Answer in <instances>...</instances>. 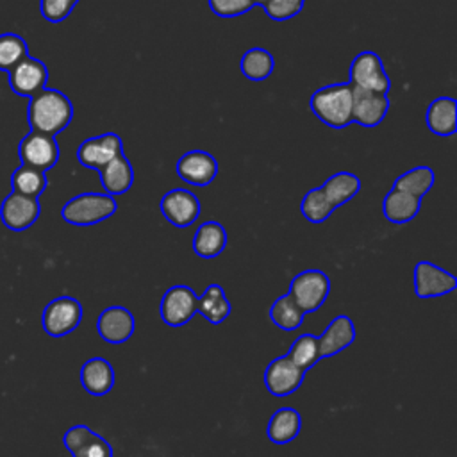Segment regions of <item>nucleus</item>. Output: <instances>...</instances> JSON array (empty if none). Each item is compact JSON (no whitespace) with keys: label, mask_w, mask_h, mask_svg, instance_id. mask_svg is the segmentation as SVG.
Returning a JSON list of instances; mask_svg holds the SVG:
<instances>
[{"label":"nucleus","mask_w":457,"mask_h":457,"mask_svg":"<svg viewBox=\"0 0 457 457\" xmlns=\"http://www.w3.org/2000/svg\"><path fill=\"white\" fill-rule=\"evenodd\" d=\"M27 118L32 130L55 136L70 125L73 118V105L59 89L43 87L30 96Z\"/></svg>","instance_id":"nucleus-1"},{"label":"nucleus","mask_w":457,"mask_h":457,"mask_svg":"<svg viewBox=\"0 0 457 457\" xmlns=\"http://www.w3.org/2000/svg\"><path fill=\"white\" fill-rule=\"evenodd\" d=\"M330 293V278L321 270H305L293 277L289 296L307 314L318 311Z\"/></svg>","instance_id":"nucleus-4"},{"label":"nucleus","mask_w":457,"mask_h":457,"mask_svg":"<svg viewBox=\"0 0 457 457\" xmlns=\"http://www.w3.org/2000/svg\"><path fill=\"white\" fill-rule=\"evenodd\" d=\"M41 205L37 198L20 195V193H11L4 198L0 205V218L2 223L11 228V230H25L30 225L36 223L39 218Z\"/></svg>","instance_id":"nucleus-15"},{"label":"nucleus","mask_w":457,"mask_h":457,"mask_svg":"<svg viewBox=\"0 0 457 457\" xmlns=\"http://www.w3.org/2000/svg\"><path fill=\"white\" fill-rule=\"evenodd\" d=\"M320 187L325 193L327 200L334 207H339L361 191V179L350 171H337L330 175Z\"/></svg>","instance_id":"nucleus-27"},{"label":"nucleus","mask_w":457,"mask_h":457,"mask_svg":"<svg viewBox=\"0 0 457 457\" xmlns=\"http://www.w3.org/2000/svg\"><path fill=\"white\" fill-rule=\"evenodd\" d=\"M305 378V370L298 368L287 355L273 359L264 370V386L273 396H287L295 393Z\"/></svg>","instance_id":"nucleus-11"},{"label":"nucleus","mask_w":457,"mask_h":457,"mask_svg":"<svg viewBox=\"0 0 457 457\" xmlns=\"http://www.w3.org/2000/svg\"><path fill=\"white\" fill-rule=\"evenodd\" d=\"M82 320V305L73 296H57L46 303L41 314V325L52 337H62L73 332Z\"/></svg>","instance_id":"nucleus-6"},{"label":"nucleus","mask_w":457,"mask_h":457,"mask_svg":"<svg viewBox=\"0 0 457 457\" xmlns=\"http://www.w3.org/2000/svg\"><path fill=\"white\" fill-rule=\"evenodd\" d=\"M355 339V325L346 314L336 316L318 337L321 359L332 357L348 348Z\"/></svg>","instance_id":"nucleus-19"},{"label":"nucleus","mask_w":457,"mask_h":457,"mask_svg":"<svg viewBox=\"0 0 457 457\" xmlns=\"http://www.w3.org/2000/svg\"><path fill=\"white\" fill-rule=\"evenodd\" d=\"M309 107L318 120L332 129H345L352 121V86L328 84L311 95Z\"/></svg>","instance_id":"nucleus-2"},{"label":"nucleus","mask_w":457,"mask_h":457,"mask_svg":"<svg viewBox=\"0 0 457 457\" xmlns=\"http://www.w3.org/2000/svg\"><path fill=\"white\" fill-rule=\"evenodd\" d=\"M303 316L305 312L296 305V302L287 293L278 296L270 307V320L280 330H296L303 323Z\"/></svg>","instance_id":"nucleus-30"},{"label":"nucleus","mask_w":457,"mask_h":457,"mask_svg":"<svg viewBox=\"0 0 457 457\" xmlns=\"http://www.w3.org/2000/svg\"><path fill=\"white\" fill-rule=\"evenodd\" d=\"M389 111L387 95L352 86V121L362 127H377Z\"/></svg>","instance_id":"nucleus-17"},{"label":"nucleus","mask_w":457,"mask_h":457,"mask_svg":"<svg viewBox=\"0 0 457 457\" xmlns=\"http://www.w3.org/2000/svg\"><path fill=\"white\" fill-rule=\"evenodd\" d=\"M303 4L305 0H268L261 7L271 20L286 21L296 16L303 9Z\"/></svg>","instance_id":"nucleus-35"},{"label":"nucleus","mask_w":457,"mask_h":457,"mask_svg":"<svg viewBox=\"0 0 457 457\" xmlns=\"http://www.w3.org/2000/svg\"><path fill=\"white\" fill-rule=\"evenodd\" d=\"M64 446L73 457H112L111 443L95 434L87 425H73L62 437Z\"/></svg>","instance_id":"nucleus-18"},{"label":"nucleus","mask_w":457,"mask_h":457,"mask_svg":"<svg viewBox=\"0 0 457 457\" xmlns=\"http://www.w3.org/2000/svg\"><path fill=\"white\" fill-rule=\"evenodd\" d=\"M287 357H289L298 368H302V370L307 371L309 368H312V366L321 359L318 337L312 336V334H302V336H298V337L293 341V345H291V348H289V352H287Z\"/></svg>","instance_id":"nucleus-32"},{"label":"nucleus","mask_w":457,"mask_h":457,"mask_svg":"<svg viewBox=\"0 0 457 457\" xmlns=\"http://www.w3.org/2000/svg\"><path fill=\"white\" fill-rule=\"evenodd\" d=\"M11 186L14 193L37 198L46 189V177L45 171L21 164L11 175Z\"/></svg>","instance_id":"nucleus-31"},{"label":"nucleus","mask_w":457,"mask_h":457,"mask_svg":"<svg viewBox=\"0 0 457 457\" xmlns=\"http://www.w3.org/2000/svg\"><path fill=\"white\" fill-rule=\"evenodd\" d=\"M253 2H255V4H259V5H262V4H264V2H268V0H253Z\"/></svg>","instance_id":"nucleus-38"},{"label":"nucleus","mask_w":457,"mask_h":457,"mask_svg":"<svg viewBox=\"0 0 457 457\" xmlns=\"http://www.w3.org/2000/svg\"><path fill=\"white\" fill-rule=\"evenodd\" d=\"M80 384L93 396L107 395L114 386V370L109 361L93 357L80 368Z\"/></svg>","instance_id":"nucleus-22"},{"label":"nucleus","mask_w":457,"mask_h":457,"mask_svg":"<svg viewBox=\"0 0 457 457\" xmlns=\"http://www.w3.org/2000/svg\"><path fill=\"white\" fill-rule=\"evenodd\" d=\"M48 70L43 61L27 55L9 70V86L20 96H34L46 84Z\"/></svg>","instance_id":"nucleus-16"},{"label":"nucleus","mask_w":457,"mask_h":457,"mask_svg":"<svg viewBox=\"0 0 457 457\" xmlns=\"http://www.w3.org/2000/svg\"><path fill=\"white\" fill-rule=\"evenodd\" d=\"M302 428V416L293 407H280L277 409L266 427V436L275 445L291 443Z\"/></svg>","instance_id":"nucleus-25"},{"label":"nucleus","mask_w":457,"mask_h":457,"mask_svg":"<svg viewBox=\"0 0 457 457\" xmlns=\"http://www.w3.org/2000/svg\"><path fill=\"white\" fill-rule=\"evenodd\" d=\"M136 330L134 314L123 305H111L104 309L96 320L98 336L111 345H121L132 337Z\"/></svg>","instance_id":"nucleus-14"},{"label":"nucleus","mask_w":457,"mask_h":457,"mask_svg":"<svg viewBox=\"0 0 457 457\" xmlns=\"http://www.w3.org/2000/svg\"><path fill=\"white\" fill-rule=\"evenodd\" d=\"M180 180L191 186H207L218 175V161L205 150H189L175 164Z\"/></svg>","instance_id":"nucleus-13"},{"label":"nucleus","mask_w":457,"mask_h":457,"mask_svg":"<svg viewBox=\"0 0 457 457\" xmlns=\"http://www.w3.org/2000/svg\"><path fill=\"white\" fill-rule=\"evenodd\" d=\"M200 200L196 195L186 187L170 189L161 198V212L171 225L179 228L191 227L200 216Z\"/></svg>","instance_id":"nucleus-9"},{"label":"nucleus","mask_w":457,"mask_h":457,"mask_svg":"<svg viewBox=\"0 0 457 457\" xmlns=\"http://www.w3.org/2000/svg\"><path fill=\"white\" fill-rule=\"evenodd\" d=\"M230 311L232 305L220 284H209L198 298L196 312H200L212 325L223 323L228 318Z\"/></svg>","instance_id":"nucleus-26"},{"label":"nucleus","mask_w":457,"mask_h":457,"mask_svg":"<svg viewBox=\"0 0 457 457\" xmlns=\"http://www.w3.org/2000/svg\"><path fill=\"white\" fill-rule=\"evenodd\" d=\"M425 123L436 136H452L457 130V102L450 96L432 100L425 112Z\"/></svg>","instance_id":"nucleus-21"},{"label":"nucleus","mask_w":457,"mask_h":457,"mask_svg":"<svg viewBox=\"0 0 457 457\" xmlns=\"http://www.w3.org/2000/svg\"><path fill=\"white\" fill-rule=\"evenodd\" d=\"M18 157L21 164L46 171L59 161V145L55 136L30 130L18 145Z\"/></svg>","instance_id":"nucleus-7"},{"label":"nucleus","mask_w":457,"mask_h":457,"mask_svg":"<svg viewBox=\"0 0 457 457\" xmlns=\"http://www.w3.org/2000/svg\"><path fill=\"white\" fill-rule=\"evenodd\" d=\"M27 55H29V48L21 36L14 32L0 34V70L2 71L12 70Z\"/></svg>","instance_id":"nucleus-34"},{"label":"nucleus","mask_w":457,"mask_h":457,"mask_svg":"<svg viewBox=\"0 0 457 457\" xmlns=\"http://www.w3.org/2000/svg\"><path fill=\"white\" fill-rule=\"evenodd\" d=\"M196 305L198 296L189 286H171L161 298V320L168 327H182L193 320V316L196 314Z\"/></svg>","instance_id":"nucleus-8"},{"label":"nucleus","mask_w":457,"mask_h":457,"mask_svg":"<svg viewBox=\"0 0 457 457\" xmlns=\"http://www.w3.org/2000/svg\"><path fill=\"white\" fill-rule=\"evenodd\" d=\"M239 68L248 80L261 82V80H266L273 73L275 59L268 50H264L261 46H253L243 54Z\"/></svg>","instance_id":"nucleus-28"},{"label":"nucleus","mask_w":457,"mask_h":457,"mask_svg":"<svg viewBox=\"0 0 457 457\" xmlns=\"http://www.w3.org/2000/svg\"><path fill=\"white\" fill-rule=\"evenodd\" d=\"M118 209V202L114 196H109L105 193H82L73 198H70L62 209L61 216L70 225H95L109 216H112Z\"/></svg>","instance_id":"nucleus-3"},{"label":"nucleus","mask_w":457,"mask_h":457,"mask_svg":"<svg viewBox=\"0 0 457 457\" xmlns=\"http://www.w3.org/2000/svg\"><path fill=\"white\" fill-rule=\"evenodd\" d=\"M73 5L75 4L71 0H41L39 11L46 21L59 23L64 18H68Z\"/></svg>","instance_id":"nucleus-37"},{"label":"nucleus","mask_w":457,"mask_h":457,"mask_svg":"<svg viewBox=\"0 0 457 457\" xmlns=\"http://www.w3.org/2000/svg\"><path fill=\"white\" fill-rule=\"evenodd\" d=\"M121 154H123V141L116 132H105L102 136L84 139L77 148L79 162L96 171Z\"/></svg>","instance_id":"nucleus-10"},{"label":"nucleus","mask_w":457,"mask_h":457,"mask_svg":"<svg viewBox=\"0 0 457 457\" xmlns=\"http://www.w3.org/2000/svg\"><path fill=\"white\" fill-rule=\"evenodd\" d=\"M227 246V230L220 221H205L202 223L193 237V250L198 257L214 259Z\"/></svg>","instance_id":"nucleus-24"},{"label":"nucleus","mask_w":457,"mask_h":457,"mask_svg":"<svg viewBox=\"0 0 457 457\" xmlns=\"http://www.w3.org/2000/svg\"><path fill=\"white\" fill-rule=\"evenodd\" d=\"M209 9L220 18H234L248 12L255 2L253 0H207Z\"/></svg>","instance_id":"nucleus-36"},{"label":"nucleus","mask_w":457,"mask_h":457,"mask_svg":"<svg viewBox=\"0 0 457 457\" xmlns=\"http://www.w3.org/2000/svg\"><path fill=\"white\" fill-rule=\"evenodd\" d=\"M300 211L307 221L323 223L336 211V207L327 200L321 187H312L303 195Z\"/></svg>","instance_id":"nucleus-33"},{"label":"nucleus","mask_w":457,"mask_h":457,"mask_svg":"<svg viewBox=\"0 0 457 457\" xmlns=\"http://www.w3.org/2000/svg\"><path fill=\"white\" fill-rule=\"evenodd\" d=\"M98 173H100L102 187L109 196L125 195L134 184V170L125 154L114 157L102 170H98Z\"/></svg>","instance_id":"nucleus-20"},{"label":"nucleus","mask_w":457,"mask_h":457,"mask_svg":"<svg viewBox=\"0 0 457 457\" xmlns=\"http://www.w3.org/2000/svg\"><path fill=\"white\" fill-rule=\"evenodd\" d=\"M71 2H73V4H77V2H79V0H71Z\"/></svg>","instance_id":"nucleus-39"},{"label":"nucleus","mask_w":457,"mask_h":457,"mask_svg":"<svg viewBox=\"0 0 457 457\" xmlns=\"http://www.w3.org/2000/svg\"><path fill=\"white\" fill-rule=\"evenodd\" d=\"M348 79H350L348 84L353 87L375 91L382 95H387L391 87V80L380 55L371 50L361 52L352 59Z\"/></svg>","instance_id":"nucleus-5"},{"label":"nucleus","mask_w":457,"mask_h":457,"mask_svg":"<svg viewBox=\"0 0 457 457\" xmlns=\"http://www.w3.org/2000/svg\"><path fill=\"white\" fill-rule=\"evenodd\" d=\"M420 207H421V198L395 187H391V191L384 196V202H382V212L386 220L395 225L411 221L420 212Z\"/></svg>","instance_id":"nucleus-23"},{"label":"nucleus","mask_w":457,"mask_h":457,"mask_svg":"<svg viewBox=\"0 0 457 457\" xmlns=\"http://www.w3.org/2000/svg\"><path fill=\"white\" fill-rule=\"evenodd\" d=\"M434 182H436V173H434L432 168L416 166V168H411L405 173H402L395 180L393 187L400 189V191H405L409 195H414L418 198H423L432 189Z\"/></svg>","instance_id":"nucleus-29"},{"label":"nucleus","mask_w":457,"mask_h":457,"mask_svg":"<svg viewBox=\"0 0 457 457\" xmlns=\"http://www.w3.org/2000/svg\"><path fill=\"white\" fill-rule=\"evenodd\" d=\"M457 278L430 261H420L414 266V293L418 298H437L452 293Z\"/></svg>","instance_id":"nucleus-12"}]
</instances>
